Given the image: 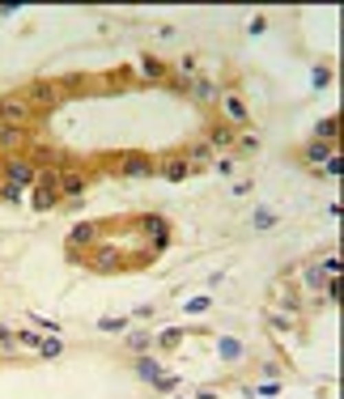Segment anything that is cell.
Returning <instances> with one entry per match:
<instances>
[{"label": "cell", "instance_id": "1", "mask_svg": "<svg viewBox=\"0 0 344 399\" xmlns=\"http://www.w3.org/2000/svg\"><path fill=\"white\" fill-rule=\"evenodd\" d=\"M0 174H5V183H13V187H21V191H30V187L39 183L43 170H34V162H26V158L9 153L5 162H0Z\"/></svg>", "mask_w": 344, "mask_h": 399}, {"label": "cell", "instance_id": "2", "mask_svg": "<svg viewBox=\"0 0 344 399\" xmlns=\"http://www.w3.org/2000/svg\"><path fill=\"white\" fill-rule=\"evenodd\" d=\"M56 204H64L60 191H56V170H43L39 183L30 187V208H34V213H52Z\"/></svg>", "mask_w": 344, "mask_h": 399}, {"label": "cell", "instance_id": "3", "mask_svg": "<svg viewBox=\"0 0 344 399\" xmlns=\"http://www.w3.org/2000/svg\"><path fill=\"white\" fill-rule=\"evenodd\" d=\"M0 123L5 128H30L34 123V107L26 103V98H0Z\"/></svg>", "mask_w": 344, "mask_h": 399}, {"label": "cell", "instance_id": "4", "mask_svg": "<svg viewBox=\"0 0 344 399\" xmlns=\"http://www.w3.org/2000/svg\"><path fill=\"white\" fill-rule=\"evenodd\" d=\"M85 187H89V174L85 170H72V166H60L56 170V191H60V200H81Z\"/></svg>", "mask_w": 344, "mask_h": 399}, {"label": "cell", "instance_id": "5", "mask_svg": "<svg viewBox=\"0 0 344 399\" xmlns=\"http://www.w3.org/2000/svg\"><path fill=\"white\" fill-rule=\"evenodd\" d=\"M217 107H221V123H230V128L238 132V128H247L251 123V111H247V103H242V98L230 89V94H221L217 98Z\"/></svg>", "mask_w": 344, "mask_h": 399}, {"label": "cell", "instance_id": "6", "mask_svg": "<svg viewBox=\"0 0 344 399\" xmlns=\"http://www.w3.org/2000/svg\"><path fill=\"white\" fill-rule=\"evenodd\" d=\"M115 170L124 174V179H153V158L149 153H132V149H128V153L115 158Z\"/></svg>", "mask_w": 344, "mask_h": 399}, {"label": "cell", "instance_id": "7", "mask_svg": "<svg viewBox=\"0 0 344 399\" xmlns=\"http://www.w3.org/2000/svg\"><path fill=\"white\" fill-rule=\"evenodd\" d=\"M68 98V89L60 85V81H34L30 89H26V103L30 107H60Z\"/></svg>", "mask_w": 344, "mask_h": 399}, {"label": "cell", "instance_id": "8", "mask_svg": "<svg viewBox=\"0 0 344 399\" xmlns=\"http://www.w3.org/2000/svg\"><path fill=\"white\" fill-rule=\"evenodd\" d=\"M183 162H187V174H200L204 166H213V149L204 144V140H191L187 149H183V153H179Z\"/></svg>", "mask_w": 344, "mask_h": 399}, {"label": "cell", "instance_id": "9", "mask_svg": "<svg viewBox=\"0 0 344 399\" xmlns=\"http://www.w3.org/2000/svg\"><path fill=\"white\" fill-rule=\"evenodd\" d=\"M153 174L158 179H170V183H183L187 179V162L183 158H153Z\"/></svg>", "mask_w": 344, "mask_h": 399}, {"label": "cell", "instance_id": "10", "mask_svg": "<svg viewBox=\"0 0 344 399\" xmlns=\"http://www.w3.org/2000/svg\"><path fill=\"white\" fill-rule=\"evenodd\" d=\"M89 268L94 272H119V268H124V255H119L115 246H98V251L89 255Z\"/></svg>", "mask_w": 344, "mask_h": 399}, {"label": "cell", "instance_id": "11", "mask_svg": "<svg viewBox=\"0 0 344 399\" xmlns=\"http://www.w3.org/2000/svg\"><path fill=\"white\" fill-rule=\"evenodd\" d=\"M187 94L195 98V103H200V107H217V98H221V89L208 81V77H195L191 85H187Z\"/></svg>", "mask_w": 344, "mask_h": 399}, {"label": "cell", "instance_id": "12", "mask_svg": "<svg viewBox=\"0 0 344 399\" xmlns=\"http://www.w3.org/2000/svg\"><path fill=\"white\" fill-rule=\"evenodd\" d=\"M234 140H238V132L230 128V123H213L208 136H204V144L213 149V153H217V149H234Z\"/></svg>", "mask_w": 344, "mask_h": 399}, {"label": "cell", "instance_id": "13", "mask_svg": "<svg viewBox=\"0 0 344 399\" xmlns=\"http://www.w3.org/2000/svg\"><path fill=\"white\" fill-rule=\"evenodd\" d=\"M136 234L162 238V234H170V221H166V217H158V213H144V217H136Z\"/></svg>", "mask_w": 344, "mask_h": 399}, {"label": "cell", "instance_id": "14", "mask_svg": "<svg viewBox=\"0 0 344 399\" xmlns=\"http://www.w3.org/2000/svg\"><path fill=\"white\" fill-rule=\"evenodd\" d=\"M68 242H72V246H68V251H77V255H81V246H89V242H98V226H94V221H81V226H77V230H72V234H68Z\"/></svg>", "mask_w": 344, "mask_h": 399}, {"label": "cell", "instance_id": "15", "mask_svg": "<svg viewBox=\"0 0 344 399\" xmlns=\"http://www.w3.org/2000/svg\"><path fill=\"white\" fill-rule=\"evenodd\" d=\"M332 153H336V144H332V140H310L298 158H302V162H327Z\"/></svg>", "mask_w": 344, "mask_h": 399}, {"label": "cell", "instance_id": "16", "mask_svg": "<svg viewBox=\"0 0 344 399\" xmlns=\"http://www.w3.org/2000/svg\"><path fill=\"white\" fill-rule=\"evenodd\" d=\"M166 60H158V56H140V77L144 81H166Z\"/></svg>", "mask_w": 344, "mask_h": 399}, {"label": "cell", "instance_id": "17", "mask_svg": "<svg viewBox=\"0 0 344 399\" xmlns=\"http://www.w3.org/2000/svg\"><path fill=\"white\" fill-rule=\"evenodd\" d=\"M314 268L332 281V277H340V272H344V259H340V251H323V255L314 259Z\"/></svg>", "mask_w": 344, "mask_h": 399}, {"label": "cell", "instance_id": "18", "mask_svg": "<svg viewBox=\"0 0 344 399\" xmlns=\"http://www.w3.org/2000/svg\"><path fill=\"white\" fill-rule=\"evenodd\" d=\"M136 374H140V382H149V387H153V378L162 374V365H158L153 357H144V353H140V357H136Z\"/></svg>", "mask_w": 344, "mask_h": 399}, {"label": "cell", "instance_id": "19", "mask_svg": "<svg viewBox=\"0 0 344 399\" xmlns=\"http://www.w3.org/2000/svg\"><path fill=\"white\" fill-rule=\"evenodd\" d=\"M13 340H17V348H21V353H34V357H39V344H43V336H34V332L26 327V332H13Z\"/></svg>", "mask_w": 344, "mask_h": 399}, {"label": "cell", "instance_id": "20", "mask_svg": "<svg viewBox=\"0 0 344 399\" xmlns=\"http://www.w3.org/2000/svg\"><path fill=\"white\" fill-rule=\"evenodd\" d=\"M60 353H64V340H60V336H43L39 357H43V361H52V357H60Z\"/></svg>", "mask_w": 344, "mask_h": 399}, {"label": "cell", "instance_id": "21", "mask_svg": "<svg viewBox=\"0 0 344 399\" xmlns=\"http://www.w3.org/2000/svg\"><path fill=\"white\" fill-rule=\"evenodd\" d=\"M302 285H306V289H323L327 277H323V272H319L314 263H306V268H302Z\"/></svg>", "mask_w": 344, "mask_h": 399}, {"label": "cell", "instance_id": "22", "mask_svg": "<svg viewBox=\"0 0 344 399\" xmlns=\"http://www.w3.org/2000/svg\"><path fill=\"white\" fill-rule=\"evenodd\" d=\"M0 357H21V348H17V340H13L9 327H0Z\"/></svg>", "mask_w": 344, "mask_h": 399}, {"label": "cell", "instance_id": "23", "mask_svg": "<svg viewBox=\"0 0 344 399\" xmlns=\"http://www.w3.org/2000/svg\"><path fill=\"white\" fill-rule=\"evenodd\" d=\"M336 128H340V119H336V115H327V119L314 128V136H319V140H332V144H336Z\"/></svg>", "mask_w": 344, "mask_h": 399}, {"label": "cell", "instance_id": "24", "mask_svg": "<svg viewBox=\"0 0 344 399\" xmlns=\"http://www.w3.org/2000/svg\"><path fill=\"white\" fill-rule=\"evenodd\" d=\"M179 340H183V332H179V327H166V332H158V336H153V344H158V348H175Z\"/></svg>", "mask_w": 344, "mask_h": 399}, {"label": "cell", "instance_id": "25", "mask_svg": "<svg viewBox=\"0 0 344 399\" xmlns=\"http://www.w3.org/2000/svg\"><path fill=\"white\" fill-rule=\"evenodd\" d=\"M195 68H200V60H195V56H183V60H179V77H183V81H195Z\"/></svg>", "mask_w": 344, "mask_h": 399}, {"label": "cell", "instance_id": "26", "mask_svg": "<svg viewBox=\"0 0 344 399\" xmlns=\"http://www.w3.org/2000/svg\"><path fill=\"white\" fill-rule=\"evenodd\" d=\"M340 297H344V285H340V277H332L323 285V302H340Z\"/></svg>", "mask_w": 344, "mask_h": 399}, {"label": "cell", "instance_id": "27", "mask_svg": "<svg viewBox=\"0 0 344 399\" xmlns=\"http://www.w3.org/2000/svg\"><path fill=\"white\" fill-rule=\"evenodd\" d=\"M21 187H13V183H0V200H5V204H21Z\"/></svg>", "mask_w": 344, "mask_h": 399}, {"label": "cell", "instance_id": "28", "mask_svg": "<svg viewBox=\"0 0 344 399\" xmlns=\"http://www.w3.org/2000/svg\"><path fill=\"white\" fill-rule=\"evenodd\" d=\"M149 344H153V340L144 336V332H132V336H128V348H132V353H149Z\"/></svg>", "mask_w": 344, "mask_h": 399}, {"label": "cell", "instance_id": "29", "mask_svg": "<svg viewBox=\"0 0 344 399\" xmlns=\"http://www.w3.org/2000/svg\"><path fill=\"white\" fill-rule=\"evenodd\" d=\"M323 174H332V179H336V174H344V153H332L323 162Z\"/></svg>", "mask_w": 344, "mask_h": 399}, {"label": "cell", "instance_id": "30", "mask_svg": "<svg viewBox=\"0 0 344 399\" xmlns=\"http://www.w3.org/2000/svg\"><path fill=\"white\" fill-rule=\"evenodd\" d=\"M13 144H17V128H5V123H0V153L13 149Z\"/></svg>", "mask_w": 344, "mask_h": 399}, {"label": "cell", "instance_id": "31", "mask_svg": "<svg viewBox=\"0 0 344 399\" xmlns=\"http://www.w3.org/2000/svg\"><path fill=\"white\" fill-rule=\"evenodd\" d=\"M234 144L242 149V153H255V149H259V136H251V132H242V136H238Z\"/></svg>", "mask_w": 344, "mask_h": 399}, {"label": "cell", "instance_id": "32", "mask_svg": "<svg viewBox=\"0 0 344 399\" xmlns=\"http://www.w3.org/2000/svg\"><path fill=\"white\" fill-rule=\"evenodd\" d=\"M153 387H158V391H175V387H179V378H175V374H158Z\"/></svg>", "mask_w": 344, "mask_h": 399}, {"label": "cell", "instance_id": "33", "mask_svg": "<svg viewBox=\"0 0 344 399\" xmlns=\"http://www.w3.org/2000/svg\"><path fill=\"white\" fill-rule=\"evenodd\" d=\"M98 327H103V332H124V327H128V319H103Z\"/></svg>", "mask_w": 344, "mask_h": 399}, {"label": "cell", "instance_id": "34", "mask_svg": "<svg viewBox=\"0 0 344 399\" xmlns=\"http://www.w3.org/2000/svg\"><path fill=\"white\" fill-rule=\"evenodd\" d=\"M272 221H277L272 213H255V230H268V226H272Z\"/></svg>", "mask_w": 344, "mask_h": 399}, {"label": "cell", "instance_id": "35", "mask_svg": "<svg viewBox=\"0 0 344 399\" xmlns=\"http://www.w3.org/2000/svg\"><path fill=\"white\" fill-rule=\"evenodd\" d=\"M213 166H217V170H221V174H234V158H217V162H213Z\"/></svg>", "mask_w": 344, "mask_h": 399}, {"label": "cell", "instance_id": "36", "mask_svg": "<svg viewBox=\"0 0 344 399\" xmlns=\"http://www.w3.org/2000/svg\"><path fill=\"white\" fill-rule=\"evenodd\" d=\"M166 246H170V234H162V238H153V246H149V251H153V255H162V251H166Z\"/></svg>", "mask_w": 344, "mask_h": 399}, {"label": "cell", "instance_id": "37", "mask_svg": "<svg viewBox=\"0 0 344 399\" xmlns=\"http://www.w3.org/2000/svg\"><path fill=\"white\" fill-rule=\"evenodd\" d=\"M195 399H217V391H204V387H200V391H195Z\"/></svg>", "mask_w": 344, "mask_h": 399}]
</instances>
